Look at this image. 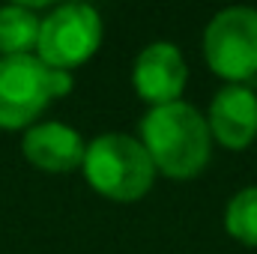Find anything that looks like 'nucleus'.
<instances>
[{
	"label": "nucleus",
	"instance_id": "nucleus-1",
	"mask_svg": "<svg viewBox=\"0 0 257 254\" xmlns=\"http://www.w3.org/2000/svg\"><path fill=\"white\" fill-rule=\"evenodd\" d=\"M156 174L168 180H194L212 156V135L206 117L189 102L150 108L141 120V138Z\"/></svg>",
	"mask_w": 257,
	"mask_h": 254
},
{
	"label": "nucleus",
	"instance_id": "nucleus-2",
	"mask_svg": "<svg viewBox=\"0 0 257 254\" xmlns=\"http://www.w3.org/2000/svg\"><path fill=\"white\" fill-rule=\"evenodd\" d=\"M81 171L90 189L117 203L141 200L156 183V165L144 144L123 132H105L93 138L87 144Z\"/></svg>",
	"mask_w": 257,
	"mask_h": 254
},
{
	"label": "nucleus",
	"instance_id": "nucleus-3",
	"mask_svg": "<svg viewBox=\"0 0 257 254\" xmlns=\"http://www.w3.org/2000/svg\"><path fill=\"white\" fill-rule=\"evenodd\" d=\"M203 60L227 84L257 78V9L227 6L203 30Z\"/></svg>",
	"mask_w": 257,
	"mask_h": 254
},
{
	"label": "nucleus",
	"instance_id": "nucleus-4",
	"mask_svg": "<svg viewBox=\"0 0 257 254\" xmlns=\"http://www.w3.org/2000/svg\"><path fill=\"white\" fill-rule=\"evenodd\" d=\"M102 45V15L87 3H63L39 24L36 57L48 69H75Z\"/></svg>",
	"mask_w": 257,
	"mask_h": 254
},
{
	"label": "nucleus",
	"instance_id": "nucleus-5",
	"mask_svg": "<svg viewBox=\"0 0 257 254\" xmlns=\"http://www.w3.org/2000/svg\"><path fill=\"white\" fill-rule=\"evenodd\" d=\"M48 102V66L39 57H0V129H30Z\"/></svg>",
	"mask_w": 257,
	"mask_h": 254
},
{
	"label": "nucleus",
	"instance_id": "nucleus-6",
	"mask_svg": "<svg viewBox=\"0 0 257 254\" xmlns=\"http://www.w3.org/2000/svg\"><path fill=\"white\" fill-rule=\"evenodd\" d=\"M186 84H189V66L174 42H150L135 57L132 87L138 99L150 102L153 108L180 102Z\"/></svg>",
	"mask_w": 257,
	"mask_h": 254
},
{
	"label": "nucleus",
	"instance_id": "nucleus-7",
	"mask_svg": "<svg viewBox=\"0 0 257 254\" xmlns=\"http://www.w3.org/2000/svg\"><path fill=\"white\" fill-rule=\"evenodd\" d=\"M206 126L215 144L224 150H245L257 138V93L245 84L221 87L206 111Z\"/></svg>",
	"mask_w": 257,
	"mask_h": 254
},
{
	"label": "nucleus",
	"instance_id": "nucleus-8",
	"mask_svg": "<svg viewBox=\"0 0 257 254\" xmlns=\"http://www.w3.org/2000/svg\"><path fill=\"white\" fill-rule=\"evenodd\" d=\"M24 159L45 174H69L84 165L87 141L63 123H36L24 132Z\"/></svg>",
	"mask_w": 257,
	"mask_h": 254
},
{
	"label": "nucleus",
	"instance_id": "nucleus-9",
	"mask_svg": "<svg viewBox=\"0 0 257 254\" xmlns=\"http://www.w3.org/2000/svg\"><path fill=\"white\" fill-rule=\"evenodd\" d=\"M39 24L42 18L33 12L30 3L0 6V54L3 57L30 54L39 42Z\"/></svg>",
	"mask_w": 257,
	"mask_h": 254
},
{
	"label": "nucleus",
	"instance_id": "nucleus-10",
	"mask_svg": "<svg viewBox=\"0 0 257 254\" xmlns=\"http://www.w3.org/2000/svg\"><path fill=\"white\" fill-rule=\"evenodd\" d=\"M224 230L230 239L257 248V186L236 191L224 206Z\"/></svg>",
	"mask_w": 257,
	"mask_h": 254
},
{
	"label": "nucleus",
	"instance_id": "nucleus-11",
	"mask_svg": "<svg viewBox=\"0 0 257 254\" xmlns=\"http://www.w3.org/2000/svg\"><path fill=\"white\" fill-rule=\"evenodd\" d=\"M75 81H72V72H63V69H48V93L51 99H63L72 93Z\"/></svg>",
	"mask_w": 257,
	"mask_h": 254
}]
</instances>
